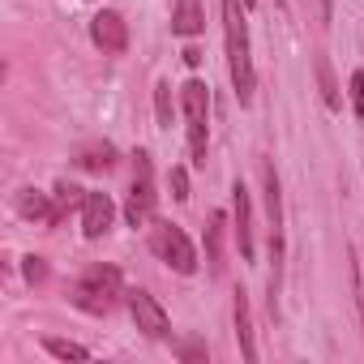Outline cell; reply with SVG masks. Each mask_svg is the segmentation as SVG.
Masks as SVG:
<instances>
[{"label": "cell", "instance_id": "d4e9b609", "mask_svg": "<svg viewBox=\"0 0 364 364\" xmlns=\"http://www.w3.org/2000/svg\"><path fill=\"white\" fill-rule=\"evenodd\" d=\"M253 5H257V0H245V9H253Z\"/></svg>", "mask_w": 364, "mask_h": 364}, {"label": "cell", "instance_id": "4fadbf2b", "mask_svg": "<svg viewBox=\"0 0 364 364\" xmlns=\"http://www.w3.org/2000/svg\"><path fill=\"white\" fill-rule=\"evenodd\" d=\"M223 232H228V219L215 210L210 215V228H206V257H210V270L223 274Z\"/></svg>", "mask_w": 364, "mask_h": 364}, {"label": "cell", "instance_id": "5b68a950", "mask_svg": "<svg viewBox=\"0 0 364 364\" xmlns=\"http://www.w3.org/2000/svg\"><path fill=\"white\" fill-rule=\"evenodd\" d=\"M150 249H154V257L167 262L176 274H193V270H198V253H193L189 236L180 232L176 223H154V228H150Z\"/></svg>", "mask_w": 364, "mask_h": 364}, {"label": "cell", "instance_id": "5bb4252c", "mask_svg": "<svg viewBox=\"0 0 364 364\" xmlns=\"http://www.w3.org/2000/svg\"><path fill=\"white\" fill-rule=\"evenodd\" d=\"M262 180H266V215H270V228L279 232V223H283V202H279V176H274L270 163L262 167Z\"/></svg>", "mask_w": 364, "mask_h": 364}, {"label": "cell", "instance_id": "e0dca14e", "mask_svg": "<svg viewBox=\"0 0 364 364\" xmlns=\"http://www.w3.org/2000/svg\"><path fill=\"white\" fill-rule=\"evenodd\" d=\"M317 82H321V99H326V107L334 112L343 99H338V82H334V73H330V60H326V56H317Z\"/></svg>", "mask_w": 364, "mask_h": 364}, {"label": "cell", "instance_id": "3957f363", "mask_svg": "<svg viewBox=\"0 0 364 364\" xmlns=\"http://www.w3.org/2000/svg\"><path fill=\"white\" fill-rule=\"evenodd\" d=\"M180 103H185V120H189V150L193 163L206 167V120H210V86L206 82H185L180 86Z\"/></svg>", "mask_w": 364, "mask_h": 364}, {"label": "cell", "instance_id": "8992f818", "mask_svg": "<svg viewBox=\"0 0 364 364\" xmlns=\"http://www.w3.org/2000/svg\"><path fill=\"white\" fill-rule=\"evenodd\" d=\"M124 304H129V313H133V321H137V330H141L146 338H167L171 321H167V313L159 309V300H154L150 291L129 287V291H124Z\"/></svg>", "mask_w": 364, "mask_h": 364}, {"label": "cell", "instance_id": "9c48e42d", "mask_svg": "<svg viewBox=\"0 0 364 364\" xmlns=\"http://www.w3.org/2000/svg\"><path fill=\"white\" fill-rule=\"evenodd\" d=\"M232 202H236V240H240V257L249 262L253 257V210H249V189L236 180L232 189Z\"/></svg>", "mask_w": 364, "mask_h": 364}, {"label": "cell", "instance_id": "ac0fdd59", "mask_svg": "<svg viewBox=\"0 0 364 364\" xmlns=\"http://www.w3.org/2000/svg\"><path fill=\"white\" fill-rule=\"evenodd\" d=\"M43 347L56 355V360H90V351L82 347V343H69V338H56V334H48L43 338Z\"/></svg>", "mask_w": 364, "mask_h": 364}, {"label": "cell", "instance_id": "277c9868", "mask_svg": "<svg viewBox=\"0 0 364 364\" xmlns=\"http://www.w3.org/2000/svg\"><path fill=\"white\" fill-rule=\"evenodd\" d=\"M154 202H159V193H154L150 154H146V150H137V154H133V189H129V206H124L129 228H146V223L154 219Z\"/></svg>", "mask_w": 364, "mask_h": 364}, {"label": "cell", "instance_id": "ffe728a7", "mask_svg": "<svg viewBox=\"0 0 364 364\" xmlns=\"http://www.w3.org/2000/svg\"><path fill=\"white\" fill-rule=\"evenodd\" d=\"M171 198L176 202H189V171L185 167H171Z\"/></svg>", "mask_w": 364, "mask_h": 364}, {"label": "cell", "instance_id": "9a60e30c", "mask_svg": "<svg viewBox=\"0 0 364 364\" xmlns=\"http://www.w3.org/2000/svg\"><path fill=\"white\" fill-rule=\"evenodd\" d=\"M77 163L86 167V171H112L116 167V150L103 141V146H86L82 154H77Z\"/></svg>", "mask_w": 364, "mask_h": 364}, {"label": "cell", "instance_id": "603a6c76", "mask_svg": "<svg viewBox=\"0 0 364 364\" xmlns=\"http://www.w3.org/2000/svg\"><path fill=\"white\" fill-rule=\"evenodd\" d=\"M180 360H206V347L202 343H185L180 347Z\"/></svg>", "mask_w": 364, "mask_h": 364}, {"label": "cell", "instance_id": "44dd1931", "mask_svg": "<svg viewBox=\"0 0 364 364\" xmlns=\"http://www.w3.org/2000/svg\"><path fill=\"white\" fill-rule=\"evenodd\" d=\"M351 107H355V116H360V124H364V69L351 73Z\"/></svg>", "mask_w": 364, "mask_h": 364}, {"label": "cell", "instance_id": "7c38bea8", "mask_svg": "<svg viewBox=\"0 0 364 364\" xmlns=\"http://www.w3.org/2000/svg\"><path fill=\"white\" fill-rule=\"evenodd\" d=\"M236 338H240L245 360L253 364L257 360V343H253V317H249V296L245 291H236Z\"/></svg>", "mask_w": 364, "mask_h": 364}, {"label": "cell", "instance_id": "484cf974", "mask_svg": "<svg viewBox=\"0 0 364 364\" xmlns=\"http://www.w3.org/2000/svg\"><path fill=\"white\" fill-rule=\"evenodd\" d=\"M360 291H364V270H360Z\"/></svg>", "mask_w": 364, "mask_h": 364}, {"label": "cell", "instance_id": "30bf717a", "mask_svg": "<svg viewBox=\"0 0 364 364\" xmlns=\"http://www.w3.org/2000/svg\"><path fill=\"white\" fill-rule=\"evenodd\" d=\"M171 31L180 39H193L206 31V14H202V0H176V14H171Z\"/></svg>", "mask_w": 364, "mask_h": 364}, {"label": "cell", "instance_id": "cb8c5ba5", "mask_svg": "<svg viewBox=\"0 0 364 364\" xmlns=\"http://www.w3.org/2000/svg\"><path fill=\"white\" fill-rule=\"evenodd\" d=\"M180 56H185V65H189V69H198V65H202V52H198V48H185Z\"/></svg>", "mask_w": 364, "mask_h": 364}, {"label": "cell", "instance_id": "2e32d148", "mask_svg": "<svg viewBox=\"0 0 364 364\" xmlns=\"http://www.w3.org/2000/svg\"><path fill=\"white\" fill-rule=\"evenodd\" d=\"M52 202H56V228H60V223H65V215H69L73 206H82V202H86V193H82L77 185H65V180H60L56 193H52Z\"/></svg>", "mask_w": 364, "mask_h": 364}, {"label": "cell", "instance_id": "7402d4cb", "mask_svg": "<svg viewBox=\"0 0 364 364\" xmlns=\"http://www.w3.org/2000/svg\"><path fill=\"white\" fill-rule=\"evenodd\" d=\"M26 279L31 283H43L48 279V262L43 257H26Z\"/></svg>", "mask_w": 364, "mask_h": 364}, {"label": "cell", "instance_id": "8fae6325", "mask_svg": "<svg viewBox=\"0 0 364 364\" xmlns=\"http://www.w3.org/2000/svg\"><path fill=\"white\" fill-rule=\"evenodd\" d=\"M18 210H22L26 219H35V223L56 228V202H52V193H35V189H26V193L18 198Z\"/></svg>", "mask_w": 364, "mask_h": 364}, {"label": "cell", "instance_id": "7a4b0ae2", "mask_svg": "<svg viewBox=\"0 0 364 364\" xmlns=\"http://www.w3.org/2000/svg\"><path fill=\"white\" fill-rule=\"evenodd\" d=\"M124 296V287H120V270L116 266H90L77 283H73V291H69V300L82 309V313H112L116 309V300Z\"/></svg>", "mask_w": 364, "mask_h": 364}, {"label": "cell", "instance_id": "52a82bcc", "mask_svg": "<svg viewBox=\"0 0 364 364\" xmlns=\"http://www.w3.org/2000/svg\"><path fill=\"white\" fill-rule=\"evenodd\" d=\"M90 39H95L107 56H120V52L129 48V26H124V18H120L116 9H103V14L90 18Z\"/></svg>", "mask_w": 364, "mask_h": 364}, {"label": "cell", "instance_id": "d6986e66", "mask_svg": "<svg viewBox=\"0 0 364 364\" xmlns=\"http://www.w3.org/2000/svg\"><path fill=\"white\" fill-rule=\"evenodd\" d=\"M154 116H159V124H171V86L167 82L154 86Z\"/></svg>", "mask_w": 364, "mask_h": 364}, {"label": "cell", "instance_id": "6da1fadb", "mask_svg": "<svg viewBox=\"0 0 364 364\" xmlns=\"http://www.w3.org/2000/svg\"><path fill=\"white\" fill-rule=\"evenodd\" d=\"M223 26H228V69H232L236 99L253 103L257 77H253V60H249V26L240 14V0H223Z\"/></svg>", "mask_w": 364, "mask_h": 364}, {"label": "cell", "instance_id": "ba28073f", "mask_svg": "<svg viewBox=\"0 0 364 364\" xmlns=\"http://www.w3.org/2000/svg\"><path fill=\"white\" fill-rule=\"evenodd\" d=\"M112 219H116L112 198L107 193H86V202H82V232H86V240L107 236L112 232Z\"/></svg>", "mask_w": 364, "mask_h": 364}]
</instances>
